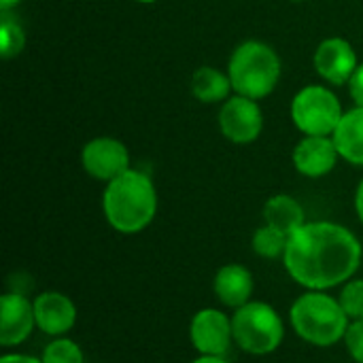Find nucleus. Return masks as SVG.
<instances>
[{
    "instance_id": "1",
    "label": "nucleus",
    "mask_w": 363,
    "mask_h": 363,
    "mask_svg": "<svg viewBox=\"0 0 363 363\" xmlns=\"http://www.w3.org/2000/svg\"><path fill=\"white\" fill-rule=\"evenodd\" d=\"M359 238L332 221H306L289 236L283 266L304 289L330 291L351 281L362 266Z\"/></svg>"
},
{
    "instance_id": "2",
    "label": "nucleus",
    "mask_w": 363,
    "mask_h": 363,
    "mask_svg": "<svg viewBox=\"0 0 363 363\" xmlns=\"http://www.w3.org/2000/svg\"><path fill=\"white\" fill-rule=\"evenodd\" d=\"M102 211L108 225L119 234H138L151 225L157 215V191L149 174L128 170L106 183Z\"/></svg>"
},
{
    "instance_id": "3",
    "label": "nucleus",
    "mask_w": 363,
    "mask_h": 363,
    "mask_svg": "<svg viewBox=\"0 0 363 363\" xmlns=\"http://www.w3.org/2000/svg\"><path fill=\"white\" fill-rule=\"evenodd\" d=\"M289 323L296 336L313 347H334L345 340L351 319L340 300L328 291H311L296 298L289 311Z\"/></svg>"
},
{
    "instance_id": "4",
    "label": "nucleus",
    "mask_w": 363,
    "mask_h": 363,
    "mask_svg": "<svg viewBox=\"0 0 363 363\" xmlns=\"http://www.w3.org/2000/svg\"><path fill=\"white\" fill-rule=\"evenodd\" d=\"M281 68V57L270 45L262 40H245L230 57L228 77L238 96L262 100L277 89Z\"/></svg>"
},
{
    "instance_id": "5",
    "label": "nucleus",
    "mask_w": 363,
    "mask_h": 363,
    "mask_svg": "<svg viewBox=\"0 0 363 363\" xmlns=\"http://www.w3.org/2000/svg\"><path fill=\"white\" fill-rule=\"evenodd\" d=\"M234 345L253 357L274 353L285 340V321L279 311L266 302L251 300L232 315Z\"/></svg>"
},
{
    "instance_id": "6",
    "label": "nucleus",
    "mask_w": 363,
    "mask_h": 363,
    "mask_svg": "<svg viewBox=\"0 0 363 363\" xmlns=\"http://www.w3.org/2000/svg\"><path fill=\"white\" fill-rule=\"evenodd\" d=\"M342 115L338 96L323 85H306L291 102V119L304 136H332Z\"/></svg>"
},
{
    "instance_id": "7",
    "label": "nucleus",
    "mask_w": 363,
    "mask_h": 363,
    "mask_svg": "<svg viewBox=\"0 0 363 363\" xmlns=\"http://www.w3.org/2000/svg\"><path fill=\"white\" fill-rule=\"evenodd\" d=\"M189 340L198 355L225 357L234 345L232 317L219 308H202L191 317Z\"/></svg>"
},
{
    "instance_id": "8",
    "label": "nucleus",
    "mask_w": 363,
    "mask_h": 363,
    "mask_svg": "<svg viewBox=\"0 0 363 363\" xmlns=\"http://www.w3.org/2000/svg\"><path fill=\"white\" fill-rule=\"evenodd\" d=\"M219 130L234 145H249L259 138L264 130V113L257 100L232 96L219 111Z\"/></svg>"
},
{
    "instance_id": "9",
    "label": "nucleus",
    "mask_w": 363,
    "mask_h": 363,
    "mask_svg": "<svg viewBox=\"0 0 363 363\" xmlns=\"http://www.w3.org/2000/svg\"><path fill=\"white\" fill-rule=\"evenodd\" d=\"M81 166L91 179L111 183L130 170V151L117 138L98 136L83 147Z\"/></svg>"
},
{
    "instance_id": "10",
    "label": "nucleus",
    "mask_w": 363,
    "mask_h": 363,
    "mask_svg": "<svg viewBox=\"0 0 363 363\" xmlns=\"http://www.w3.org/2000/svg\"><path fill=\"white\" fill-rule=\"evenodd\" d=\"M36 328L34 302L21 291H9L0 298V345L17 347L30 338Z\"/></svg>"
},
{
    "instance_id": "11",
    "label": "nucleus",
    "mask_w": 363,
    "mask_h": 363,
    "mask_svg": "<svg viewBox=\"0 0 363 363\" xmlns=\"http://www.w3.org/2000/svg\"><path fill=\"white\" fill-rule=\"evenodd\" d=\"M357 53L347 38L332 36L325 38L315 51V68L332 85H345L353 79L357 70Z\"/></svg>"
},
{
    "instance_id": "12",
    "label": "nucleus",
    "mask_w": 363,
    "mask_h": 363,
    "mask_svg": "<svg viewBox=\"0 0 363 363\" xmlns=\"http://www.w3.org/2000/svg\"><path fill=\"white\" fill-rule=\"evenodd\" d=\"M34 317L36 328L51 336H66L77 323V306L62 291H43L34 298Z\"/></svg>"
},
{
    "instance_id": "13",
    "label": "nucleus",
    "mask_w": 363,
    "mask_h": 363,
    "mask_svg": "<svg viewBox=\"0 0 363 363\" xmlns=\"http://www.w3.org/2000/svg\"><path fill=\"white\" fill-rule=\"evenodd\" d=\"M338 147L332 136H304L294 149V166L302 177L321 179L338 164Z\"/></svg>"
},
{
    "instance_id": "14",
    "label": "nucleus",
    "mask_w": 363,
    "mask_h": 363,
    "mask_svg": "<svg viewBox=\"0 0 363 363\" xmlns=\"http://www.w3.org/2000/svg\"><path fill=\"white\" fill-rule=\"evenodd\" d=\"M213 291L223 306L236 311L253 300L255 279L249 268L240 264H228L217 270L213 279Z\"/></svg>"
},
{
    "instance_id": "15",
    "label": "nucleus",
    "mask_w": 363,
    "mask_h": 363,
    "mask_svg": "<svg viewBox=\"0 0 363 363\" xmlns=\"http://www.w3.org/2000/svg\"><path fill=\"white\" fill-rule=\"evenodd\" d=\"M338 153L349 164L363 166V106L347 111L332 134Z\"/></svg>"
},
{
    "instance_id": "16",
    "label": "nucleus",
    "mask_w": 363,
    "mask_h": 363,
    "mask_svg": "<svg viewBox=\"0 0 363 363\" xmlns=\"http://www.w3.org/2000/svg\"><path fill=\"white\" fill-rule=\"evenodd\" d=\"M264 221L281 230L283 234L291 236L306 223V215H304L302 204L296 198L287 194H279V196H272L264 204Z\"/></svg>"
},
{
    "instance_id": "17",
    "label": "nucleus",
    "mask_w": 363,
    "mask_h": 363,
    "mask_svg": "<svg viewBox=\"0 0 363 363\" xmlns=\"http://www.w3.org/2000/svg\"><path fill=\"white\" fill-rule=\"evenodd\" d=\"M191 94L196 100L204 104H215L221 100H228L232 91V81L225 72L213 68V66H200L191 74Z\"/></svg>"
},
{
    "instance_id": "18",
    "label": "nucleus",
    "mask_w": 363,
    "mask_h": 363,
    "mask_svg": "<svg viewBox=\"0 0 363 363\" xmlns=\"http://www.w3.org/2000/svg\"><path fill=\"white\" fill-rule=\"evenodd\" d=\"M287 242H289V236L287 234H283L281 230L264 223L262 228L255 230L253 240H251V247L264 259H283L285 249H287Z\"/></svg>"
},
{
    "instance_id": "19",
    "label": "nucleus",
    "mask_w": 363,
    "mask_h": 363,
    "mask_svg": "<svg viewBox=\"0 0 363 363\" xmlns=\"http://www.w3.org/2000/svg\"><path fill=\"white\" fill-rule=\"evenodd\" d=\"M23 45H26L23 26L13 17L11 11H2V17H0V55L4 60L17 57L23 51Z\"/></svg>"
},
{
    "instance_id": "20",
    "label": "nucleus",
    "mask_w": 363,
    "mask_h": 363,
    "mask_svg": "<svg viewBox=\"0 0 363 363\" xmlns=\"http://www.w3.org/2000/svg\"><path fill=\"white\" fill-rule=\"evenodd\" d=\"M40 359L43 363H85V355H83V349L74 340L60 336V338H53L43 349Z\"/></svg>"
},
{
    "instance_id": "21",
    "label": "nucleus",
    "mask_w": 363,
    "mask_h": 363,
    "mask_svg": "<svg viewBox=\"0 0 363 363\" xmlns=\"http://www.w3.org/2000/svg\"><path fill=\"white\" fill-rule=\"evenodd\" d=\"M338 300L351 321L363 319V279L353 277L351 281H347L340 289Z\"/></svg>"
},
{
    "instance_id": "22",
    "label": "nucleus",
    "mask_w": 363,
    "mask_h": 363,
    "mask_svg": "<svg viewBox=\"0 0 363 363\" xmlns=\"http://www.w3.org/2000/svg\"><path fill=\"white\" fill-rule=\"evenodd\" d=\"M345 347L349 351V355L353 357V362L363 363V319L359 321H351L347 336H345Z\"/></svg>"
},
{
    "instance_id": "23",
    "label": "nucleus",
    "mask_w": 363,
    "mask_h": 363,
    "mask_svg": "<svg viewBox=\"0 0 363 363\" xmlns=\"http://www.w3.org/2000/svg\"><path fill=\"white\" fill-rule=\"evenodd\" d=\"M349 89H351V98L355 100V104L363 106V62L357 66L353 79L349 81Z\"/></svg>"
},
{
    "instance_id": "24",
    "label": "nucleus",
    "mask_w": 363,
    "mask_h": 363,
    "mask_svg": "<svg viewBox=\"0 0 363 363\" xmlns=\"http://www.w3.org/2000/svg\"><path fill=\"white\" fill-rule=\"evenodd\" d=\"M0 363H43V359L32 357V355H21V353H6L0 357Z\"/></svg>"
},
{
    "instance_id": "25",
    "label": "nucleus",
    "mask_w": 363,
    "mask_h": 363,
    "mask_svg": "<svg viewBox=\"0 0 363 363\" xmlns=\"http://www.w3.org/2000/svg\"><path fill=\"white\" fill-rule=\"evenodd\" d=\"M355 211H357V217H359L363 225V179L359 187H357V194H355Z\"/></svg>"
},
{
    "instance_id": "26",
    "label": "nucleus",
    "mask_w": 363,
    "mask_h": 363,
    "mask_svg": "<svg viewBox=\"0 0 363 363\" xmlns=\"http://www.w3.org/2000/svg\"><path fill=\"white\" fill-rule=\"evenodd\" d=\"M191 363H230L225 357H211V355H200L198 359H194Z\"/></svg>"
},
{
    "instance_id": "27",
    "label": "nucleus",
    "mask_w": 363,
    "mask_h": 363,
    "mask_svg": "<svg viewBox=\"0 0 363 363\" xmlns=\"http://www.w3.org/2000/svg\"><path fill=\"white\" fill-rule=\"evenodd\" d=\"M21 0H0V11H11L19 4Z\"/></svg>"
},
{
    "instance_id": "28",
    "label": "nucleus",
    "mask_w": 363,
    "mask_h": 363,
    "mask_svg": "<svg viewBox=\"0 0 363 363\" xmlns=\"http://www.w3.org/2000/svg\"><path fill=\"white\" fill-rule=\"evenodd\" d=\"M136 2H140V4H151V2H157V0H136Z\"/></svg>"
},
{
    "instance_id": "29",
    "label": "nucleus",
    "mask_w": 363,
    "mask_h": 363,
    "mask_svg": "<svg viewBox=\"0 0 363 363\" xmlns=\"http://www.w3.org/2000/svg\"><path fill=\"white\" fill-rule=\"evenodd\" d=\"M294 2H304V0H294Z\"/></svg>"
}]
</instances>
